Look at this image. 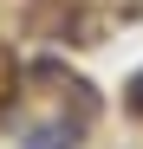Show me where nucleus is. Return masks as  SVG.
<instances>
[{
  "instance_id": "1",
  "label": "nucleus",
  "mask_w": 143,
  "mask_h": 149,
  "mask_svg": "<svg viewBox=\"0 0 143 149\" xmlns=\"http://www.w3.org/2000/svg\"><path fill=\"white\" fill-rule=\"evenodd\" d=\"M85 143V110L78 117H52V123H39V130H26V143L20 149H78Z\"/></svg>"
},
{
  "instance_id": "2",
  "label": "nucleus",
  "mask_w": 143,
  "mask_h": 149,
  "mask_svg": "<svg viewBox=\"0 0 143 149\" xmlns=\"http://www.w3.org/2000/svg\"><path fill=\"white\" fill-rule=\"evenodd\" d=\"M130 117H143V71L130 78Z\"/></svg>"
}]
</instances>
